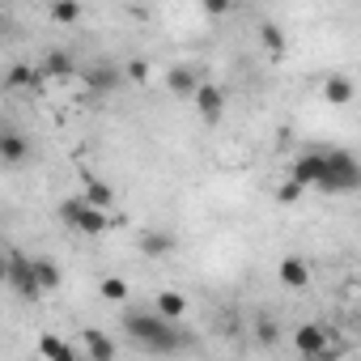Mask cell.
Listing matches in <instances>:
<instances>
[{
    "mask_svg": "<svg viewBox=\"0 0 361 361\" xmlns=\"http://www.w3.org/2000/svg\"><path fill=\"white\" fill-rule=\"evenodd\" d=\"M5 90H26V94H35V90H43V73L39 68H30V64H13L9 68V77H5Z\"/></svg>",
    "mask_w": 361,
    "mask_h": 361,
    "instance_id": "7c38bea8",
    "label": "cell"
},
{
    "mask_svg": "<svg viewBox=\"0 0 361 361\" xmlns=\"http://www.w3.org/2000/svg\"><path fill=\"white\" fill-rule=\"evenodd\" d=\"M81 200H90V204H98V209H111V204H115V188L106 183V178H85Z\"/></svg>",
    "mask_w": 361,
    "mask_h": 361,
    "instance_id": "2e32d148",
    "label": "cell"
},
{
    "mask_svg": "<svg viewBox=\"0 0 361 361\" xmlns=\"http://www.w3.org/2000/svg\"><path fill=\"white\" fill-rule=\"evenodd\" d=\"M5 285H9L22 302H39V298H43V289H39V281H35V259L22 255V251H9V259H5Z\"/></svg>",
    "mask_w": 361,
    "mask_h": 361,
    "instance_id": "277c9868",
    "label": "cell"
},
{
    "mask_svg": "<svg viewBox=\"0 0 361 361\" xmlns=\"http://www.w3.org/2000/svg\"><path fill=\"white\" fill-rule=\"evenodd\" d=\"M98 293H102L106 302H123V298H128V281H123V276H106V281L98 285Z\"/></svg>",
    "mask_w": 361,
    "mask_h": 361,
    "instance_id": "603a6c76",
    "label": "cell"
},
{
    "mask_svg": "<svg viewBox=\"0 0 361 361\" xmlns=\"http://www.w3.org/2000/svg\"><path fill=\"white\" fill-rule=\"evenodd\" d=\"M51 18H56L60 26H77V22H81V0H56V5H51Z\"/></svg>",
    "mask_w": 361,
    "mask_h": 361,
    "instance_id": "7402d4cb",
    "label": "cell"
},
{
    "mask_svg": "<svg viewBox=\"0 0 361 361\" xmlns=\"http://www.w3.org/2000/svg\"><path fill=\"white\" fill-rule=\"evenodd\" d=\"M60 221L68 226V230H77V234H106L111 230V209H98V204H90V200H81V192L73 196V200H64L60 204Z\"/></svg>",
    "mask_w": 361,
    "mask_h": 361,
    "instance_id": "3957f363",
    "label": "cell"
},
{
    "mask_svg": "<svg viewBox=\"0 0 361 361\" xmlns=\"http://www.w3.org/2000/svg\"><path fill=\"white\" fill-rule=\"evenodd\" d=\"M196 85H200V73H196L192 64H174V68L166 73V90H170L174 98H192Z\"/></svg>",
    "mask_w": 361,
    "mask_h": 361,
    "instance_id": "30bf717a",
    "label": "cell"
},
{
    "mask_svg": "<svg viewBox=\"0 0 361 361\" xmlns=\"http://www.w3.org/2000/svg\"><path fill=\"white\" fill-rule=\"evenodd\" d=\"M200 9H204L209 18H226V13L234 9V0H200Z\"/></svg>",
    "mask_w": 361,
    "mask_h": 361,
    "instance_id": "cb8c5ba5",
    "label": "cell"
},
{
    "mask_svg": "<svg viewBox=\"0 0 361 361\" xmlns=\"http://www.w3.org/2000/svg\"><path fill=\"white\" fill-rule=\"evenodd\" d=\"M85 353H90V361H111L115 357V344L102 331H85Z\"/></svg>",
    "mask_w": 361,
    "mask_h": 361,
    "instance_id": "ffe728a7",
    "label": "cell"
},
{
    "mask_svg": "<svg viewBox=\"0 0 361 361\" xmlns=\"http://www.w3.org/2000/svg\"><path fill=\"white\" fill-rule=\"evenodd\" d=\"M192 102H196V111H200L204 123H217V119L226 115V90L213 85V81H200L196 94H192Z\"/></svg>",
    "mask_w": 361,
    "mask_h": 361,
    "instance_id": "8992f818",
    "label": "cell"
},
{
    "mask_svg": "<svg viewBox=\"0 0 361 361\" xmlns=\"http://www.w3.org/2000/svg\"><path fill=\"white\" fill-rule=\"evenodd\" d=\"M0 5H5V0H0Z\"/></svg>",
    "mask_w": 361,
    "mask_h": 361,
    "instance_id": "4316f807",
    "label": "cell"
},
{
    "mask_svg": "<svg viewBox=\"0 0 361 361\" xmlns=\"http://www.w3.org/2000/svg\"><path fill=\"white\" fill-rule=\"evenodd\" d=\"M153 310H157L161 319H174V323H183V314H188V298H183V293H174V289H161Z\"/></svg>",
    "mask_w": 361,
    "mask_h": 361,
    "instance_id": "9a60e30c",
    "label": "cell"
},
{
    "mask_svg": "<svg viewBox=\"0 0 361 361\" xmlns=\"http://www.w3.org/2000/svg\"><path fill=\"white\" fill-rule=\"evenodd\" d=\"M5 259H9V251H5V247H0V281H5Z\"/></svg>",
    "mask_w": 361,
    "mask_h": 361,
    "instance_id": "484cf974",
    "label": "cell"
},
{
    "mask_svg": "<svg viewBox=\"0 0 361 361\" xmlns=\"http://www.w3.org/2000/svg\"><path fill=\"white\" fill-rule=\"evenodd\" d=\"M361 183V166L348 149H323V170H319V183L314 192L323 196H344Z\"/></svg>",
    "mask_w": 361,
    "mask_h": 361,
    "instance_id": "7a4b0ae2",
    "label": "cell"
},
{
    "mask_svg": "<svg viewBox=\"0 0 361 361\" xmlns=\"http://www.w3.org/2000/svg\"><path fill=\"white\" fill-rule=\"evenodd\" d=\"M30 140L22 136V132H13V128H0V161L5 166H26L30 161Z\"/></svg>",
    "mask_w": 361,
    "mask_h": 361,
    "instance_id": "ba28073f",
    "label": "cell"
},
{
    "mask_svg": "<svg viewBox=\"0 0 361 361\" xmlns=\"http://www.w3.org/2000/svg\"><path fill=\"white\" fill-rule=\"evenodd\" d=\"M123 331H128V340L136 348L157 353V357H170L178 348H188V336L178 331V323L161 319L157 310H132V314H123Z\"/></svg>",
    "mask_w": 361,
    "mask_h": 361,
    "instance_id": "6da1fadb",
    "label": "cell"
},
{
    "mask_svg": "<svg viewBox=\"0 0 361 361\" xmlns=\"http://www.w3.org/2000/svg\"><path fill=\"white\" fill-rule=\"evenodd\" d=\"M39 353L51 357V361H77V348H73L68 340H60V336H43V340H39Z\"/></svg>",
    "mask_w": 361,
    "mask_h": 361,
    "instance_id": "ac0fdd59",
    "label": "cell"
},
{
    "mask_svg": "<svg viewBox=\"0 0 361 361\" xmlns=\"http://www.w3.org/2000/svg\"><path fill=\"white\" fill-rule=\"evenodd\" d=\"M119 81H123V73H119L115 64H106V60H94V64L85 68V90L98 94V98H102V94H115Z\"/></svg>",
    "mask_w": 361,
    "mask_h": 361,
    "instance_id": "52a82bcc",
    "label": "cell"
},
{
    "mask_svg": "<svg viewBox=\"0 0 361 361\" xmlns=\"http://www.w3.org/2000/svg\"><path fill=\"white\" fill-rule=\"evenodd\" d=\"M30 259H35V281H39L43 298H47V293H56V289H60V281H64L60 264H56V259H47V255H30Z\"/></svg>",
    "mask_w": 361,
    "mask_h": 361,
    "instance_id": "4fadbf2b",
    "label": "cell"
},
{
    "mask_svg": "<svg viewBox=\"0 0 361 361\" xmlns=\"http://www.w3.org/2000/svg\"><path fill=\"white\" fill-rule=\"evenodd\" d=\"M319 170H323V149H306L302 157H293L289 178H293L298 188H314L319 183Z\"/></svg>",
    "mask_w": 361,
    "mask_h": 361,
    "instance_id": "9c48e42d",
    "label": "cell"
},
{
    "mask_svg": "<svg viewBox=\"0 0 361 361\" xmlns=\"http://www.w3.org/2000/svg\"><path fill=\"white\" fill-rule=\"evenodd\" d=\"M293 348H298L306 361H327V357H336V348L327 344V327H323V323H302V327L293 331Z\"/></svg>",
    "mask_w": 361,
    "mask_h": 361,
    "instance_id": "5b68a950",
    "label": "cell"
},
{
    "mask_svg": "<svg viewBox=\"0 0 361 361\" xmlns=\"http://www.w3.org/2000/svg\"><path fill=\"white\" fill-rule=\"evenodd\" d=\"M140 251L145 255H166V251H174V238L166 230H145L140 234Z\"/></svg>",
    "mask_w": 361,
    "mask_h": 361,
    "instance_id": "d6986e66",
    "label": "cell"
},
{
    "mask_svg": "<svg viewBox=\"0 0 361 361\" xmlns=\"http://www.w3.org/2000/svg\"><path fill=\"white\" fill-rule=\"evenodd\" d=\"M302 192H306V188H298L293 178H285V183H281V192H276V200H281V204H293V200H298Z\"/></svg>",
    "mask_w": 361,
    "mask_h": 361,
    "instance_id": "d4e9b609",
    "label": "cell"
},
{
    "mask_svg": "<svg viewBox=\"0 0 361 361\" xmlns=\"http://www.w3.org/2000/svg\"><path fill=\"white\" fill-rule=\"evenodd\" d=\"M39 73H43V81H64V77H73V56L68 51H47Z\"/></svg>",
    "mask_w": 361,
    "mask_h": 361,
    "instance_id": "5bb4252c",
    "label": "cell"
},
{
    "mask_svg": "<svg viewBox=\"0 0 361 361\" xmlns=\"http://www.w3.org/2000/svg\"><path fill=\"white\" fill-rule=\"evenodd\" d=\"M276 276H281L285 289H306V285H310V264H306L302 255H285L281 268H276Z\"/></svg>",
    "mask_w": 361,
    "mask_h": 361,
    "instance_id": "8fae6325",
    "label": "cell"
},
{
    "mask_svg": "<svg viewBox=\"0 0 361 361\" xmlns=\"http://www.w3.org/2000/svg\"><path fill=\"white\" fill-rule=\"evenodd\" d=\"M259 43L268 47V56H272V60H281V56H285V35H281L272 22H259Z\"/></svg>",
    "mask_w": 361,
    "mask_h": 361,
    "instance_id": "44dd1931",
    "label": "cell"
},
{
    "mask_svg": "<svg viewBox=\"0 0 361 361\" xmlns=\"http://www.w3.org/2000/svg\"><path fill=\"white\" fill-rule=\"evenodd\" d=\"M323 98H327L331 106H344V102H353V77H344V73L327 77V85H323Z\"/></svg>",
    "mask_w": 361,
    "mask_h": 361,
    "instance_id": "e0dca14e",
    "label": "cell"
}]
</instances>
